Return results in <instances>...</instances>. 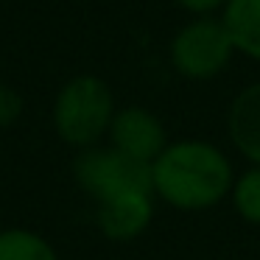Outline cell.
Listing matches in <instances>:
<instances>
[{
	"instance_id": "6da1fadb",
	"label": "cell",
	"mask_w": 260,
	"mask_h": 260,
	"mask_svg": "<svg viewBox=\"0 0 260 260\" xmlns=\"http://www.w3.org/2000/svg\"><path fill=\"white\" fill-rule=\"evenodd\" d=\"M235 185V168L221 146L202 137L171 140L151 162V187L159 202L185 213L210 210Z\"/></svg>"
},
{
	"instance_id": "7a4b0ae2",
	"label": "cell",
	"mask_w": 260,
	"mask_h": 260,
	"mask_svg": "<svg viewBox=\"0 0 260 260\" xmlns=\"http://www.w3.org/2000/svg\"><path fill=\"white\" fill-rule=\"evenodd\" d=\"M115 112L118 107H115L112 87L101 76L79 73L59 87L53 98L51 120L53 132L64 146L84 151L107 137Z\"/></svg>"
},
{
	"instance_id": "3957f363",
	"label": "cell",
	"mask_w": 260,
	"mask_h": 260,
	"mask_svg": "<svg viewBox=\"0 0 260 260\" xmlns=\"http://www.w3.org/2000/svg\"><path fill=\"white\" fill-rule=\"evenodd\" d=\"M238 56L232 37L218 14L187 17L168 42V62L185 81H213Z\"/></svg>"
},
{
	"instance_id": "277c9868",
	"label": "cell",
	"mask_w": 260,
	"mask_h": 260,
	"mask_svg": "<svg viewBox=\"0 0 260 260\" xmlns=\"http://www.w3.org/2000/svg\"><path fill=\"white\" fill-rule=\"evenodd\" d=\"M73 179L90 199L107 202L120 193H154L151 187V165L137 162V159L120 154L118 148L92 146L76 154L73 159Z\"/></svg>"
},
{
	"instance_id": "5b68a950",
	"label": "cell",
	"mask_w": 260,
	"mask_h": 260,
	"mask_svg": "<svg viewBox=\"0 0 260 260\" xmlns=\"http://www.w3.org/2000/svg\"><path fill=\"white\" fill-rule=\"evenodd\" d=\"M107 140L120 154L146 165H151L171 143L165 123L157 118V112H151L148 107H140V104H129V107H120L115 112Z\"/></svg>"
},
{
	"instance_id": "8992f818",
	"label": "cell",
	"mask_w": 260,
	"mask_h": 260,
	"mask_svg": "<svg viewBox=\"0 0 260 260\" xmlns=\"http://www.w3.org/2000/svg\"><path fill=\"white\" fill-rule=\"evenodd\" d=\"M154 193H120L107 202H98L95 224L104 238L115 243H129L140 238L154 221Z\"/></svg>"
},
{
	"instance_id": "52a82bcc",
	"label": "cell",
	"mask_w": 260,
	"mask_h": 260,
	"mask_svg": "<svg viewBox=\"0 0 260 260\" xmlns=\"http://www.w3.org/2000/svg\"><path fill=\"white\" fill-rule=\"evenodd\" d=\"M226 137L249 165H260V79L241 87L230 101Z\"/></svg>"
},
{
	"instance_id": "ba28073f",
	"label": "cell",
	"mask_w": 260,
	"mask_h": 260,
	"mask_svg": "<svg viewBox=\"0 0 260 260\" xmlns=\"http://www.w3.org/2000/svg\"><path fill=\"white\" fill-rule=\"evenodd\" d=\"M218 17L230 31L238 56L260 64V0H226Z\"/></svg>"
},
{
	"instance_id": "9c48e42d",
	"label": "cell",
	"mask_w": 260,
	"mask_h": 260,
	"mask_svg": "<svg viewBox=\"0 0 260 260\" xmlns=\"http://www.w3.org/2000/svg\"><path fill=\"white\" fill-rule=\"evenodd\" d=\"M0 260H59V252L40 232L9 226L0 230Z\"/></svg>"
},
{
	"instance_id": "30bf717a",
	"label": "cell",
	"mask_w": 260,
	"mask_h": 260,
	"mask_svg": "<svg viewBox=\"0 0 260 260\" xmlns=\"http://www.w3.org/2000/svg\"><path fill=\"white\" fill-rule=\"evenodd\" d=\"M232 207L246 224L260 226V165H249L243 174L235 176L232 185Z\"/></svg>"
},
{
	"instance_id": "8fae6325",
	"label": "cell",
	"mask_w": 260,
	"mask_h": 260,
	"mask_svg": "<svg viewBox=\"0 0 260 260\" xmlns=\"http://www.w3.org/2000/svg\"><path fill=\"white\" fill-rule=\"evenodd\" d=\"M23 109L25 101L12 84H3L0 81V132L3 129H12L20 118H23Z\"/></svg>"
},
{
	"instance_id": "7c38bea8",
	"label": "cell",
	"mask_w": 260,
	"mask_h": 260,
	"mask_svg": "<svg viewBox=\"0 0 260 260\" xmlns=\"http://www.w3.org/2000/svg\"><path fill=\"white\" fill-rule=\"evenodd\" d=\"M174 6H179L187 17H213L221 14L226 0H174Z\"/></svg>"
},
{
	"instance_id": "4fadbf2b",
	"label": "cell",
	"mask_w": 260,
	"mask_h": 260,
	"mask_svg": "<svg viewBox=\"0 0 260 260\" xmlns=\"http://www.w3.org/2000/svg\"><path fill=\"white\" fill-rule=\"evenodd\" d=\"M0 159H3V154H0Z\"/></svg>"
}]
</instances>
